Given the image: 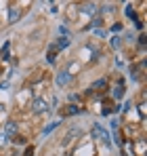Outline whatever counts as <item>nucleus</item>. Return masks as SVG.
<instances>
[{"label":"nucleus","instance_id":"1","mask_svg":"<svg viewBox=\"0 0 147 156\" xmlns=\"http://www.w3.org/2000/svg\"><path fill=\"white\" fill-rule=\"evenodd\" d=\"M27 110L32 112V114H44V112H49V99H44V97H40V95H36L29 104H27Z\"/></svg>","mask_w":147,"mask_h":156},{"label":"nucleus","instance_id":"2","mask_svg":"<svg viewBox=\"0 0 147 156\" xmlns=\"http://www.w3.org/2000/svg\"><path fill=\"white\" fill-rule=\"evenodd\" d=\"M93 137H95V139H99V141H101V144H103L105 148H109V146H111V141H109V135H107V131L103 129L101 125H93Z\"/></svg>","mask_w":147,"mask_h":156},{"label":"nucleus","instance_id":"3","mask_svg":"<svg viewBox=\"0 0 147 156\" xmlns=\"http://www.w3.org/2000/svg\"><path fill=\"white\" fill-rule=\"evenodd\" d=\"M84 110L80 108V105L76 104H65L63 105V110H61V116H78V114H82Z\"/></svg>","mask_w":147,"mask_h":156},{"label":"nucleus","instance_id":"4","mask_svg":"<svg viewBox=\"0 0 147 156\" xmlns=\"http://www.w3.org/2000/svg\"><path fill=\"white\" fill-rule=\"evenodd\" d=\"M2 133L6 135V137H17V133H19V125L15 122V120H9L6 125H4V129H2Z\"/></svg>","mask_w":147,"mask_h":156},{"label":"nucleus","instance_id":"5","mask_svg":"<svg viewBox=\"0 0 147 156\" xmlns=\"http://www.w3.org/2000/svg\"><path fill=\"white\" fill-rule=\"evenodd\" d=\"M21 13H23V11L19 9V4H11V6H9V23L13 26L15 21H19Z\"/></svg>","mask_w":147,"mask_h":156},{"label":"nucleus","instance_id":"6","mask_svg":"<svg viewBox=\"0 0 147 156\" xmlns=\"http://www.w3.org/2000/svg\"><path fill=\"white\" fill-rule=\"evenodd\" d=\"M72 80H74V76L67 72V70H61V72L57 74V87H67Z\"/></svg>","mask_w":147,"mask_h":156},{"label":"nucleus","instance_id":"7","mask_svg":"<svg viewBox=\"0 0 147 156\" xmlns=\"http://www.w3.org/2000/svg\"><path fill=\"white\" fill-rule=\"evenodd\" d=\"M80 13H82V15H93V17H95V15L99 13V6L95 4V2H84V4H80Z\"/></svg>","mask_w":147,"mask_h":156},{"label":"nucleus","instance_id":"8","mask_svg":"<svg viewBox=\"0 0 147 156\" xmlns=\"http://www.w3.org/2000/svg\"><path fill=\"white\" fill-rule=\"evenodd\" d=\"M107 87V78L103 76V78H99V80H95L88 89H86V95H93V91H103Z\"/></svg>","mask_w":147,"mask_h":156},{"label":"nucleus","instance_id":"9","mask_svg":"<svg viewBox=\"0 0 147 156\" xmlns=\"http://www.w3.org/2000/svg\"><path fill=\"white\" fill-rule=\"evenodd\" d=\"M78 135H80V129H78V127H72V129H70V133L63 137V146H65V148H67V146H72V141L78 137Z\"/></svg>","mask_w":147,"mask_h":156},{"label":"nucleus","instance_id":"10","mask_svg":"<svg viewBox=\"0 0 147 156\" xmlns=\"http://www.w3.org/2000/svg\"><path fill=\"white\" fill-rule=\"evenodd\" d=\"M111 97L114 99H122L124 97V80H118V84L111 89Z\"/></svg>","mask_w":147,"mask_h":156},{"label":"nucleus","instance_id":"11","mask_svg":"<svg viewBox=\"0 0 147 156\" xmlns=\"http://www.w3.org/2000/svg\"><path fill=\"white\" fill-rule=\"evenodd\" d=\"M55 47H57V51L67 49V47H70V38H59V40H55Z\"/></svg>","mask_w":147,"mask_h":156},{"label":"nucleus","instance_id":"12","mask_svg":"<svg viewBox=\"0 0 147 156\" xmlns=\"http://www.w3.org/2000/svg\"><path fill=\"white\" fill-rule=\"evenodd\" d=\"M11 144H13V139H11V137H6V135L0 131V148H4V146H11Z\"/></svg>","mask_w":147,"mask_h":156},{"label":"nucleus","instance_id":"13","mask_svg":"<svg viewBox=\"0 0 147 156\" xmlns=\"http://www.w3.org/2000/svg\"><path fill=\"white\" fill-rule=\"evenodd\" d=\"M59 125H61V122H59V120H57V122H50V125H46V129L42 131V133H44V135H49V133H53V131L57 129V127H59Z\"/></svg>","mask_w":147,"mask_h":156},{"label":"nucleus","instance_id":"14","mask_svg":"<svg viewBox=\"0 0 147 156\" xmlns=\"http://www.w3.org/2000/svg\"><path fill=\"white\" fill-rule=\"evenodd\" d=\"M109 44H111V49H120V47H122V38H118V36H114Z\"/></svg>","mask_w":147,"mask_h":156},{"label":"nucleus","instance_id":"15","mask_svg":"<svg viewBox=\"0 0 147 156\" xmlns=\"http://www.w3.org/2000/svg\"><path fill=\"white\" fill-rule=\"evenodd\" d=\"M126 15H128L130 19H135V21H137V11H135L132 6H126Z\"/></svg>","mask_w":147,"mask_h":156},{"label":"nucleus","instance_id":"16","mask_svg":"<svg viewBox=\"0 0 147 156\" xmlns=\"http://www.w3.org/2000/svg\"><path fill=\"white\" fill-rule=\"evenodd\" d=\"M9 47H11V44H9V42H4V47H2V49H0V55H2V57H4V59H6V57H9Z\"/></svg>","mask_w":147,"mask_h":156},{"label":"nucleus","instance_id":"17","mask_svg":"<svg viewBox=\"0 0 147 156\" xmlns=\"http://www.w3.org/2000/svg\"><path fill=\"white\" fill-rule=\"evenodd\" d=\"M109 30H111L114 34H116V32H122V23H120V21H116V23H114V26L109 27Z\"/></svg>","mask_w":147,"mask_h":156},{"label":"nucleus","instance_id":"18","mask_svg":"<svg viewBox=\"0 0 147 156\" xmlns=\"http://www.w3.org/2000/svg\"><path fill=\"white\" fill-rule=\"evenodd\" d=\"M23 156H34V146H27L25 152H23Z\"/></svg>","mask_w":147,"mask_h":156},{"label":"nucleus","instance_id":"19","mask_svg":"<svg viewBox=\"0 0 147 156\" xmlns=\"http://www.w3.org/2000/svg\"><path fill=\"white\" fill-rule=\"evenodd\" d=\"M137 150H139V152H141V154H143V152H145V141H143V139H141V141H139V146H137Z\"/></svg>","mask_w":147,"mask_h":156},{"label":"nucleus","instance_id":"20","mask_svg":"<svg viewBox=\"0 0 147 156\" xmlns=\"http://www.w3.org/2000/svg\"><path fill=\"white\" fill-rule=\"evenodd\" d=\"M139 114H141V118H145V104L139 105Z\"/></svg>","mask_w":147,"mask_h":156},{"label":"nucleus","instance_id":"21","mask_svg":"<svg viewBox=\"0 0 147 156\" xmlns=\"http://www.w3.org/2000/svg\"><path fill=\"white\" fill-rule=\"evenodd\" d=\"M0 112H4V105H2V104H0Z\"/></svg>","mask_w":147,"mask_h":156}]
</instances>
